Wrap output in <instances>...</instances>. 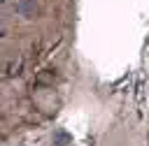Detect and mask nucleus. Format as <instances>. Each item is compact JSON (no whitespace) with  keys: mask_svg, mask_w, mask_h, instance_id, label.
Here are the masks:
<instances>
[{"mask_svg":"<svg viewBox=\"0 0 149 146\" xmlns=\"http://www.w3.org/2000/svg\"><path fill=\"white\" fill-rule=\"evenodd\" d=\"M56 81V74L51 72V70H44L40 76H37V83H54Z\"/></svg>","mask_w":149,"mask_h":146,"instance_id":"nucleus-3","label":"nucleus"},{"mask_svg":"<svg viewBox=\"0 0 149 146\" xmlns=\"http://www.w3.org/2000/svg\"><path fill=\"white\" fill-rule=\"evenodd\" d=\"M54 146H72V137L65 130H56L54 132Z\"/></svg>","mask_w":149,"mask_h":146,"instance_id":"nucleus-2","label":"nucleus"},{"mask_svg":"<svg viewBox=\"0 0 149 146\" xmlns=\"http://www.w3.org/2000/svg\"><path fill=\"white\" fill-rule=\"evenodd\" d=\"M35 12H37L35 0H19V2H16V14H19V16L30 19V16H35Z\"/></svg>","mask_w":149,"mask_h":146,"instance_id":"nucleus-1","label":"nucleus"}]
</instances>
